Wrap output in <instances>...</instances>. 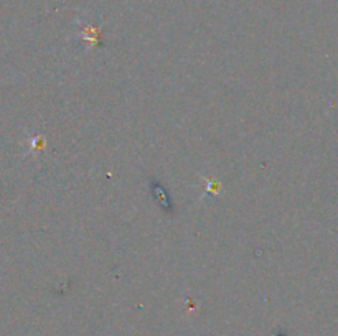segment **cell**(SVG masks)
<instances>
[{"label":"cell","mask_w":338,"mask_h":336,"mask_svg":"<svg viewBox=\"0 0 338 336\" xmlns=\"http://www.w3.org/2000/svg\"><path fill=\"white\" fill-rule=\"evenodd\" d=\"M152 186H154V195L157 196V200L162 206L165 208V210H170V205H169V196H167L165 190L162 188L159 183H152Z\"/></svg>","instance_id":"obj_1"}]
</instances>
